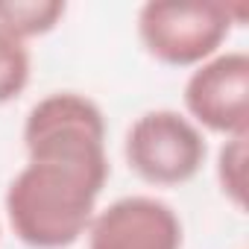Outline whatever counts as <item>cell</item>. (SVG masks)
Returning a JSON list of instances; mask_svg holds the SVG:
<instances>
[{"mask_svg":"<svg viewBox=\"0 0 249 249\" xmlns=\"http://www.w3.org/2000/svg\"><path fill=\"white\" fill-rule=\"evenodd\" d=\"M129 170L156 188L191 182L205 164L208 144L196 123L173 108H153L135 117L123 141Z\"/></svg>","mask_w":249,"mask_h":249,"instance_id":"3957f363","label":"cell"},{"mask_svg":"<svg viewBox=\"0 0 249 249\" xmlns=\"http://www.w3.org/2000/svg\"><path fill=\"white\" fill-rule=\"evenodd\" d=\"M185 108L199 129L217 135L249 132V56L226 50L196 65L185 82Z\"/></svg>","mask_w":249,"mask_h":249,"instance_id":"277c9868","label":"cell"},{"mask_svg":"<svg viewBox=\"0 0 249 249\" xmlns=\"http://www.w3.org/2000/svg\"><path fill=\"white\" fill-rule=\"evenodd\" d=\"M246 135H231L223 141L217 153V182L226 199H231L237 208L246 205Z\"/></svg>","mask_w":249,"mask_h":249,"instance_id":"ba28073f","label":"cell"},{"mask_svg":"<svg viewBox=\"0 0 249 249\" xmlns=\"http://www.w3.org/2000/svg\"><path fill=\"white\" fill-rule=\"evenodd\" d=\"M85 237L88 249H182V220L164 199L135 194L97 211Z\"/></svg>","mask_w":249,"mask_h":249,"instance_id":"5b68a950","label":"cell"},{"mask_svg":"<svg viewBox=\"0 0 249 249\" xmlns=\"http://www.w3.org/2000/svg\"><path fill=\"white\" fill-rule=\"evenodd\" d=\"M27 164L6 188L15 237L33 249H68L91 226L108 182L106 117L82 94L38 100L24 120Z\"/></svg>","mask_w":249,"mask_h":249,"instance_id":"6da1fadb","label":"cell"},{"mask_svg":"<svg viewBox=\"0 0 249 249\" xmlns=\"http://www.w3.org/2000/svg\"><path fill=\"white\" fill-rule=\"evenodd\" d=\"M62 0H0V30L18 41L47 36L65 18Z\"/></svg>","mask_w":249,"mask_h":249,"instance_id":"8992f818","label":"cell"},{"mask_svg":"<svg viewBox=\"0 0 249 249\" xmlns=\"http://www.w3.org/2000/svg\"><path fill=\"white\" fill-rule=\"evenodd\" d=\"M246 6L220 0H150L138 12V38L161 65L196 68L220 53Z\"/></svg>","mask_w":249,"mask_h":249,"instance_id":"7a4b0ae2","label":"cell"},{"mask_svg":"<svg viewBox=\"0 0 249 249\" xmlns=\"http://www.w3.org/2000/svg\"><path fill=\"white\" fill-rule=\"evenodd\" d=\"M33 59L27 50V41H18L15 36L0 30V106H6L24 94L30 85Z\"/></svg>","mask_w":249,"mask_h":249,"instance_id":"52a82bcc","label":"cell"}]
</instances>
